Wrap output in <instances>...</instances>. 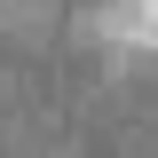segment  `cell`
Instances as JSON below:
<instances>
[{
	"instance_id": "6da1fadb",
	"label": "cell",
	"mask_w": 158,
	"mask_h": 158,
	"mask_svg": "<svg viewBox=\"0 0 158 158\" xmlns=\"http://www.w3.org/2000/svg\"><path fill=\"white\" fill-rule=\"evenodd\" d=\"M103 32L127 40V48H150L158 40V0H111L103 8Z\"/></svg>"
}]
</instances>
